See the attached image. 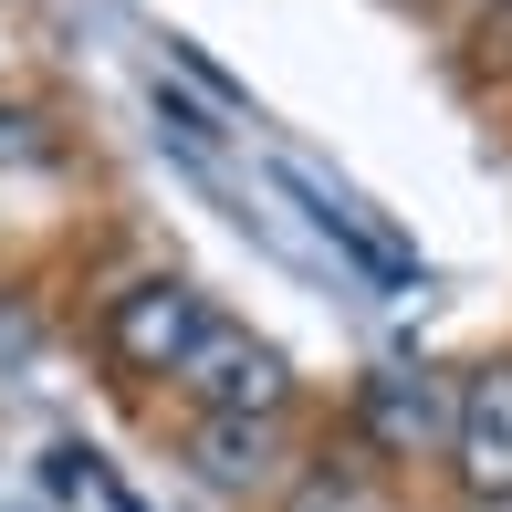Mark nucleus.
Segmentation results:
<instances>
[{
    "mask_svg": "<svg viewBox=\"0 0 512 512\" xmlns=\"http://www.w3.org/2000/svg\"><path fill=\"white\" fill-rule=\"evenodd\" d=\"M450 460H460V492L471 502H512V356L481 366V377H460Z\"/></svg>",
    "mask_w": 512,
    "mask_h": 512,
    "instance_id": "20e7f679",
    "label": "nucleus"
},
{
    "mask_svg": "<svg viewBox=\"0 0 512 512\" xmlns=\"http://www.w3.org/2000/svg\"><path fill=\"white\" fill-rule=\"evenodd\" d=\"M450 429H460V387L439 377V366H387V377H366V439H377L387 460L439 450Z\"/></svg>",
    "mask_w": 512,
    "mask_h": 512,
    "instance_id": "7ed1b4c3",
    "label": "nucleus"
},
{
    "mask_svg": "<svg viewBox=\"0 0 512 512\" xmlns=\"http://www.w3.org/2000/svg\"><path fill=\"white\" fill-rule=\"evenodd\" d=\"M199 471L220 481V492L262 481L272 471V418H209V429H199Z\"/></svg>",
    "mask_w": 512,
    "mask_h": 512,
    "instance_id": "423d86ee",
    "label": "nucleus"
},
{
    "mask_svg": "<svg viewBox=\"0 0 512 512\" xmlns=\"http://www.w3.org/2000/svg\"><path fill=\"white\" fill-rule=\"evenodd\" d=\"M199 324H209V304H199L189 283L157 272V283H126V293L105 304V356L136 366V377H178V356L199 345Z\"/></svg>",
    "mask_w": 512,
    "mask_h": 512,
    "instance_id": "f03ea898",
    "label": "nucleus"
},
{
    "mask_svg": "<svg viewBox=\"0 0 512 512\" xmlns=\"http://www.w3.org/2000/svg\"><path fill=\"white\" fill-rule=\"evenodd\" d=\"M283 178H293V189L314 199V220H324V230H345V241H356L366 262H377V272H408L398 230H387V220H377V209H366V199H345V189H335V178H324V168H304V157H283Z\"/></svg>",
    "mask_w": 512,
    "mask_h": 512,
    "instance_id": "39448f33",
    "label": "nucleus"
},
{
    "mask_svg": "<svg viewBox=\"0 0 512 512\" xmlns=\"http://www.w3.org/2000/svg\"><path fill=\"white\" fill-rule=\"evenodd\" d=\"M178 387H189L209 418H283L293 366H283V345H262L251 324H220V314H209L199 345L178 356Z\"/></svg>",
    "mask_w": 512,
    "mask_h": 512,
    "instance_id": "f257e3e1",
    "label": "nucleus"
}]
</instances>
